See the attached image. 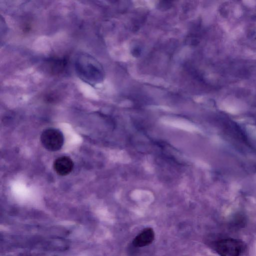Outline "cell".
I'll use <instances>...</instances> for the list:
<instances>
[{
    "label": "cell",
    "mask_w": 256,
    "mask_h": 256,
    "mask_svg": "<svg viewBox=\"0 0 256 256\" xmlns=\"http://www.w3.org/2000/svg\"><path fill=\"white\" fill-rule=\"evenodd\" d=\"M154 238V232L150 228L142 230L134 239L132 244L136 248L144 247L150 244Z\"/></svg>",
    "instance_id": "6"
},
{
    "label": "cell",
    "mask_w": 256,
    "mask_h": 256,
    "mask_svg": "<svg viewBox=\"0 0 256 256\" xmlns=\"http://www.w3.org/2000/svg\"><path fill=\"white\" fill-rule=\"evenodd\" d=\"M164 124L189 132L198 131V128L187 120L180 118H165L162 119Z\"/></svg>",
    "instance_id": "4"
},
{
    "label": "cell",
    "mask_w": 256,
    "mask_h": 256,
    "mask_svg": "<svg viewBox=\"0 0 256 256\" xmlns=\"http://www.w3.org/2000/svg\"><path fill=\"white\" fill-rule=\"evenodd\" d=\"M74 68L77 75L85 82L96 84L104 77V72L98 62L92 56L80 52L74 60Z\"/></svg>",
    "instance_id": "1"
},
{
    "label": "cell",
    "mask_w": 256,
    "mask_h": 256,
    "mask_svg": "<svg viewBox=\"0 0 256 256\" xmlns=\"http://www.w3.org/2000/svg\"><path fill=\"white\" fill-rule=\"evenodd\" d=\"M53 167L57 174L64 176L72 172L74 168V163L70 158L62 156L54 161Z\"/></svg>",
    "instance_id": "5"
},
{
    "label": "cell",
    "mask_w": 256,
    "mask_h": 256,
    "mask_svg": "<svg viewBox=\"0 0 256 256\" xmlns=\"http://www.w3.org/2000/svg\"><path fill=\"white\" fill-rule=\"evenodd\" d=\"M66 61L64 59L54 60L50 62V68L52 72H62L66 64Z\"/></svg>",
    "instance_id": "7"
},
{
    "label": "cell",
    "mask_w": 256,
    "mask_h": 256,
    "mask_svg": "<svg viewBox=\"0 0 256 256\" xmlns=\"http://www.w3.org/2000/svg\"><path fill=\"white\" fill-rule=\"evenodd\" d=\"M244 244L233 238L220 240L216 244V250L220 256H238L242 252Z\"/></svg>",
    "instance_id": "3"
},
{
    "label": "cell",
    "mask_w": 256,
    "mask_h": 256,
    "mask_svg": "<svg viewBox=\"0 0 256 256\" xmlns=\"http://www.w3.org/2000/svg\"><path fill=\"white\" fill-rule=\"evenodd\" d=\"M40 141L46 149L54 152L59 150L62 146L64 137L60 130L50 128L43 131L40 136Z\"/></svg>",
    "instance_id": "2"
}]
</instances>
